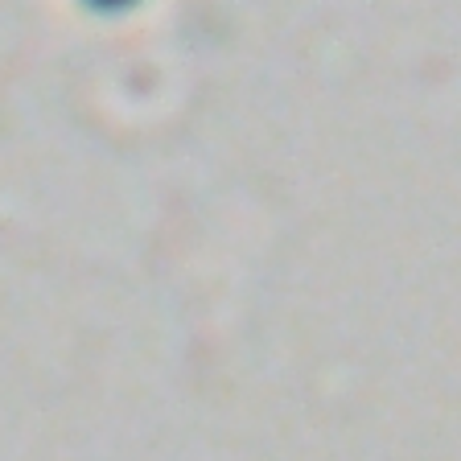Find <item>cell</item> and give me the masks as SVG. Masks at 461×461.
<instances>
[{
    "label": "cell",
    "instance_id": "obj_1",
    "mask_svg": "<svg viewBox=\"0 0 461 461\" xmlns=\"http://www.w3.org/2000/svg\"><path fill=\"white\" fill-rule=\"evenodd\" d=\"M107 5H120V0H107Z\"/></svg>",
    "mask_w": 461,
    "mask_h": 461
}]
</instances>
